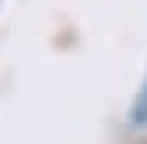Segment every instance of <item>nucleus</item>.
<instances>
[{
	"label": "nucleus",
	"mask_w": 147,
	"mask_h": 144,
	"mask_svg": "<svg viewBox=\"0 0 147 144\" xmlns=\"http://www.w3.org/2000/svg\"><path fill=\"white\" fill-rule=\"evenodd\" d=\"M129 122H133V126H147V79H144L140 94L133 97V108H129Z\"/></svg>",
	"instance_id": "f257e3e1"
}]
</instances>
